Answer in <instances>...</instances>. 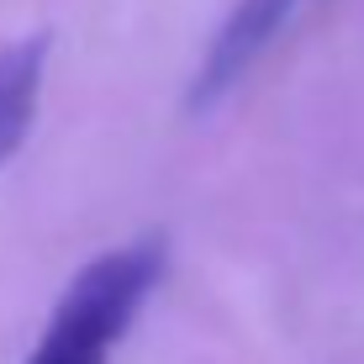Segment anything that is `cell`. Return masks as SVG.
Instances as JSON below:
<instances>
[{
  "mask_svg": "<svg viewBox=\"0 0 364 364\" xmlns=\"http://www.w3.org/2000/svg\"><path fill=\"white\" fill-rule=\"evenodd\" d=\"M169 269L164 232H143L122 248H106L64 285L43 338L32 343L27 364H111L132 322L143 317L148 296Z\"/></svg>",
  "mask_w": 364,
  "mask_h": 364,
  "instance_id": "6da1fadb",
  "label": "cell"
},
{
  "mask_svg": "<svg viewBox=\"0 0 364 364\" xmlns=\"http://www.w3.org/2000/svg\"><path fill=\"white\" fill-rule=\"evenodd\" d=\"M301 6H306V0H237L232 16L217 27L211 48L200 53V64L191 74L185 117H206V111H217L222 100H228V90L264 58V48L285 32V21H291Z\"/></svg>",
  "mask_w": 364,
  "mask_h": 364,
  "instance_id": "7a4b0ae2",
  "label": "cell"
},
{
  "mask_svg": "<svg viewBox=\"0 0 364 364\" xmlns=\"http://www.w3.org/2000/svg\"><path fill=\"white\" fill-rule=\"evenodd\" d=\"M48 53H53L48 32H32L21 43L0 48V164L32 137L37 100H43V80H48Z\"/></svg>",
  "mask_w": 364,
  "mask_h": 364,
  "instance_id": "3957f363",
  "label": "cell"
}]
</instances>
